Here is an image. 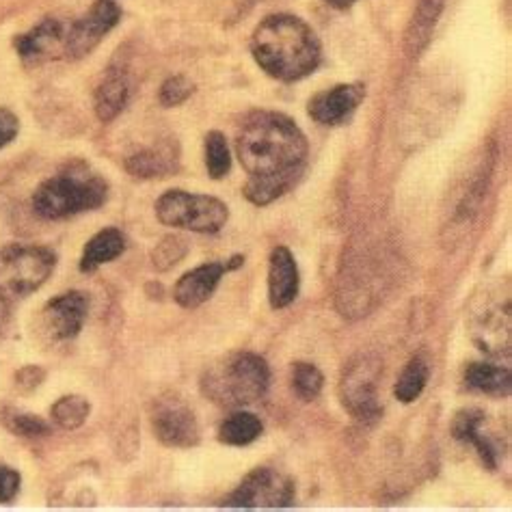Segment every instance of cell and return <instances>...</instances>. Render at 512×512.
Returning a JSON list of instances; mask_svg holds the SVG:
<instances>
[{
	"label": "cell",
	"mask_w": 512,
	"mask_h": 512,
	"mask_svg": "<svg viewBox=\"0 0 512 512\" xmlns=\"http://www.w3.org/2000/svg\"><path fill=\"white\" fill-rule=\"evenodd\" d=\"M236 154L249 173L245 197L255 206H268L301 178L307 139L288 115L260 111L240 126Z\"/></svg>",
	"instance_id": "cell-1"
},
{
	"label": "cell",
	"mask_w": 512,
	"mask_h": 512,
	"mask_svg": "<svg viewBox=\"0 0 512 512\" xmlns=\"http://www.w3.org/2000/svg\"><path fill=\"white\" fill-rule=\"evenodd\" d=\"M251 52L268 76L284 83L309 76L322 59V48L312 26L290 13L268 16L255 26Z\"/></svg>",
	"instance_id": "cell-2"
},
{
	"label": "cell",
	"mask_w": 512,
	"mask_h": 512,
	"mask_svg": "<svg viewBox=\"0 0 512 512\" xmlns=\"http://www.w3.org/2000/svg\"><path fill=\"white\" fill-rule=\"evenodd\" d=\"M106 195H109V186L98 173L83 165H72L52 175L37 188L33 195V210L42 219H67L100 208Z\"/></svg>",
	"instance_id": "cell-3"
},
{
	"label": "cell",
	"mask_w": 512,
	"mask_h": 512,
	"mask_svg": "<svg viewBox=\"0 0 512 512\" xmlns=\"http://www.w3.org/2000/svg\"><path fill=\"white\" fill-rule=\"evenodd\" d=\"M271 385L268 363L253 353H236L210 368L201 389L221 407H247L266 396Z\"/></svg>",
	"instance_id": "cell-4"
},
{
	"label": "cell",
	"mask_w": 512,
	"mask_h": 512,
	"mask_svg": "<svg viewBox=\"0 0 512 512\" xmlns=\"http://www.w3.org/2000/svg\"><path fill=\"white\" fill-rule=\"evenodd\" d=\"M156 217L169 227L191 229L197 234H214L227 223L229 210L217 197L169 191L156 201Z\"/></svg>",
	"instance_id": "cell-5"
},
{
	"label": "cell",
	"mask_w": 512,
	"mask_h": 512,
	"mask_svg": "<svg viewBox=\"0 0 512 512\" xmlns=\"http://www.w3.org/2000/svg\"><path fill=\"white\" fill-rule=\"evenodd\" d=\"M57 266V255L44 247L13 245L0 251V294L29 296L42 288Z\"/></svg>",
	"instance_id": "cell-6"
},
{
	"label": "cell",
	"mask_w": 512,
	"mask_h": 512,
	"mask_svg": "<svg viewBox=\"0 0 512 512\" xmlns=\"http://www.w3.org/2000/svg\"><path fill=\"white\" fill-rule=\"evenodd\" d=\"M381 363L372 357H359L350 363L342 376L340 394L348 413L361 422H370L381 415L379 404Z\"/></svg>",
	"instance_id": "cell-7"
},
{
	"label": "cell",
	"mask_w": 512,
	"mask_h": 512,
	"mask_svg": "<svg viewBox=\"0 0 512 512\" xmlns=\"http://www.w3.org/2000/svg\"><path fill=\"white\" fill-rule=\"evenodd\" d=\"M294 482L271 467H260L240 482L227 497L225 506L232 508H286L294 502Z\"/></svg>",
	"instance_id": "cell-8"
},
{
	"label": "cell",
	"mask_w": 512,
	"mask_h": 512,
	"mask_svg": "<svg viewBox=\"0 0 512 512\" xmlns=\"http://www.w3.org/2000/svg\"><path fill=\"white\" fill-rule=\"evenodd\" d=\"M121 18V9L115 0H98L87 16L74 22L67 31L65 55L70 59H83L102 39L109 35Z\"/></svg>",
	"instance_id": "cell-9"
},
{
	"label": "cell",
	"mask_w": 512,
	"mask_h": 512,
	"mask_svg": "<svg viewBox=\"0 0 512 512\" xmlns=\"http://www.w3.org/2000/svg\"><path fill=\"white\" fill-rule=\"evenodd\" d=\"M152 428L158 441L169 448H193L201 439L195 413L180 398H160L156 402Z\"/></svg>",
	"instance_id": "cell-10"
},
{
	"label": "cell",
	"mask_w": 512,
	"mask_h": 512,
	"mask_svg": "<svg viewBox=\"0 0 512 512\" xmlns=\"http://www.w3.org/2000/svg\"><path fill=\"white\" fill-rule=\"evenodd\" d=\"M89 301L83 292H65L42 309V327L52 340H72L87 320Z\"/></svg>",
	"instance_id": "cell-11"
},
{
	"label": "cell",
	"mask_w": 512,
	"mask_h": 512,
	"mask_svg": "<svg viewBox=\"0 0 512 512\" xmlns=\"http://www.w3.org/2000/svg\"><path fill=\"white\" fill-rule=\"evenodd\" d=\"M366 98L363 85H335L309 100V115L322 126H340L350 119Z\"/></svg>",
	"instance_id": "cell-12"
},
{
	"label": "cell",
	"mask_w": 512,
	"mask_h": 512,
	"mask_svg": "<svg viewBox=\"0 0 512 512\" xmlns=\"http://www.w3.org/2000/svg\"><path fill=\"white\" fill-rule=\"evenodd\" d=\"M67 31L63 22L59 20H44L37 24L29 33H22L16 37V50L26 63H44L50 59H57L61 52H65Z\"/></svg>",
	"instance_id": "cell-13"
},
{
	"label": "cell",
	"mask_w": 512,
	"mask_h": 512,
	"mask_svg": "<svg viewBox=\"0 0 512 512\" xmlns=\"http://www.w3.org/2000/svg\"><path fill=\"white\" fill-rule=\"evenodd\" d=\"M299 266L286 247H277L268 260V301L273 309L288 307L299 294Z\"/></svg>",
	"instance_id": "cell-14"
},
{
	"label": "cell",
	"mask_w": 512,
	"mask_h": 512,
	"mask_svg": "<svg viewBox=\"0 0 512 512\" xmlns=\"http://www.w3.org/2000/svg\"><path fill=\"white\" fill-rule=\"evenodd\" d=\"M227 273L225 264L221 262H210L193 268L191 273L180 277L178 284L173 288V299L184 309H195L204 305L214 290L219 288L223 275Z\"/></svg>",
	"instance_id": "cell-15"
},
{
	"label": "cell",
	"mask_w": 512,
	"mask_h": 512,
	"mask_svg": "<svg viewBox=\"0 0 512 512\" xmlns=\"http://www.w3.org/2000/svg\"><path fill=\"white\" fill-rule=\"evenodd\" d=\"M180 167V152L175 141H160L158 145L150 147V150H143L134 154L126 160V169L134 178L152 180V178H163V175H171Z\"/></svg>",
	"instance_id": "cell-16"
},
{
	"label": "cell",
	"mask_w": 512,
	"mask_h": 512,
	"mask_svg": "<svg viewBox=\"0 0 512 512\" xmlns=\"http://www.w3.org/2000/svg\"><path fill=\"white\" fill-rule=\"evenodd\" d=\"M130 100V78L126 72L111 70L96 91V115L104 124L126 109Z\"/></svg>",
	"instance_id": "cell-17"
},
{
	"label": "cell",
	"mask_w": 512,
	"mask_h": 512,
	"mask_svg": "<svg viewBox=\"0 0 512 512\" xmlns=\"http://www.w3.org/2000/svg\"><path fill=\"white\" fill-rule=\"evenodd\" d=\"M126 251V238L115 227L102 229L96 236H93L83 251V258H80V271L91 273L96 271L98 266L109 264L121 253Z\"/></svg>",
	"instance_id": "cell-18"
},
{
	"label": "cell",
	"mask_w": 512,
	"mask_h": 512,
	"mask_svg": "<svg viewBox=\"0 0 512 512\" xmlns=\"http://www.w3.org/2000/svg\"><path fill=\"white\" fill-rule=\"evenodd\" d=\"M465 383L474 392L487 396H508L510 394V372L495 363H471L465 372Z\"/></svg>",
	"instance_id": "cell-19"
},
{
	"label": "cell",
	"mask_w": 512,
	"mask_h": 512,
	"mask_svg": "<svg viewBox=\"0 0 512 512\" xmlns=\"http://www.w3.org/2000/svg\"><path fill=\"white\" fill-rule=\"evenodd\" d=\"M495 314L482 316L476 325L474 333L482 350L491 355H508L510 350V331H508V312H502L500 307L493 309Z\"/></svg>",
	"instance_id": "cell-20"
},
{
	"label": "cell",
	"mask_w": 512,
	"mask_h": 512,
	"mask_svg": "<svg viewBox=\"0 0 512 512\" xmlns=\"http://www.w3.org/2000/svg\"><path fill=\"white\" fill-rule=\"evenodd\" d=\"M262 422L258 415L247 411H236L227 417L219 428V439L227 446H249L262 435Z\"/></svg>",
	"instance_id": "cell-21"
},
{
	"label": "cell",
	"mask_w": 512,
	"mask_h": 512,
	"mask_svg": "<svg viewBox=\"0 0 512 512\" xmlns=\"http://www.w3.org/2000/svg\"><path fill=\"white\" fill-rule=\"evenodd\" d=\"M428 374H430V368H428L426 359L413 357V359L407 363V368L402 370L400 379H398V383H396V387H394L396 398H398L400 402H404V404L415 402L417 398L422 396V392H424V387H426V383H428Z\"/></svg>",
	"instance_id": "cell-22"
},
{
	"label": "cell",
	"mask_w": 512,
	"mask_h": 512,
	"mask_svg": "<svg viewBox=\"0 0 512 512\" xmlns=\"http://www.w3.org/2000/svg\"><path fill=\"white\" fill-rule=\"evenodd\" d=\"M443 3H446V0H420L413 18V26L409 31V42L413 52L424 48V44L428 42V37L433 33L435 22L443 9Z\"/></svg>",
	"instance_id": "cell-23"
},
{
	"label": "cell",
	"mask_w": 512,
	"mask_h": 512,
	"mask_svg": "<svg viewBox=\"0 0 512 512\" xmlns=\"http://www.w3.org/2000/svg\"><path fill=\"white\" fill-rule=\"evenodd\" d=\"M91 413V404L83 396H63L52 404V420H55L63 430H76L87 422Z\"/></svg>",
	"instance_id": "cell-24"
},
{
	"label": "cell",
	"mask_w": 512,
	"mask_h": 512,
	"mask_svg": "<svg viewBox=\"0 0 512 512\" xmlns=\"http://www.w3.org/2000/svg\"><path fill=\"white\" fill-rule=\"evenodd\" d=\"M322 385H325V376H322V372L314 366V363H307V361L294 363L292 387L301 400L309 402L318 398L322 392Z\"/></svg>",
	"instance_id": "cell-25"
},
{
	"label": "cell",
	"mask_w": 512,
	"mask_h": 512,
	"mask_svg": "<svg viewBox=\"0 0 512 512\" xmlns=\"http://www.w3.org/2000/svg\"><path fill=\"white\" fill-rule=\"evenodd\" d=\"M206 167L210 178L221 180L223 175L232 169V156H229V145L221 132L212 130L206 137Z\"/></svg>",
	"instance_id": "cell-26"
},
{
	"label": "cell",
	"mask_w": 512,
	"mask_h": 512,
	"mask_svg": "<svg viewBox=\"0 0 512 512\" xmlns=\"http://www.w3.org/2000/svg\"><path fill=\"white\" fill-rule=\"evenodd\" d=\"M3 424L11 430L13 435H20V437H44L50 433V426L42 420V417L11 411V409L3 413Z\"/></svg>",
	"instance_id": "cell-27"
},
{
	"label": "cell",
	"mask_w": 512,
	"mask_h": 512,
	"mask_svg": "<svg viewBox=\"0 0 512 512\" xmlns=\"http://www.w3.org/2000/svg\"><path fill=\"white\" fill-rule=\"evenodd\" d=\"M193 93H195L193 80H188L186 76H171L165 80L163 87H160V104L171 109V106L184 104L193 96Z\"/></svg>",
	"instance_id": "cell-28"
},
{
	"label": "cell",
	"mask_w": 512,
	"mask_h": 512,
	"mask_svg": "<svg viewBox=\"0 0 512 512\" xmlns=\"http://www.w3.org/2000/svg\"><path fill=\"white\" fill-rule=\"evenodd\" d=\"M184 255H186V242L178 236H169L152 251V260L158 271H169V268L178 264Z\"/></svg>",
	"instance_id": "cell-29"
},
{
	"label": "cell",
	"mask_w": 512,
	"mask_h": 512,
	"mask_svg": "<svg viewBox=\"0 0 512 512\" xmlns=\"http://www.w3.org/2000/svg\"><path fill=\"white\" fill-rule=\"evenodd\" d=\"M484 422V413L480 409H463L454 417L452 422V435L458 441L469 443V439L480 433V426Z\"/></svg>",
	"instance_id": "cell-30"
},
{
	"label": "cell",
	"mask_w": 512,
	"mask_h": 512,
	"mask_svg": "<svg viewBox=\"0 0 512 512\" xmlns=\"http://www.w3.org/2000/svg\"><path fill=\"white\" fill-rule=\"evenodd\" d=\"M20 491V474L16 469L0 465V504L13 502Z\"/></svg>",
	"instance_id": "cell-31"
},
{
	"label": "cell",
	"mask_w": 512,
	"mask_h": 512,
	"mask_svg": "<svg viewBox=\"0 0 512 512\" xmlns=\"http://www.w3.org/2000/svg\"><path fill=\"white\" fill-rule=\"evenodd\" d=\"M20 130V121L7 109H0V147H5L16 139V134Z\"/></svg>",
	"instance_id": "cell-32"
},
{
	"label": "cell",
	"mask_w": 512,
	"mask_h": 512,
	"mask_svg": "<svg viewBox=\"0 0 512 512\" xmlns=\"http://www.w3.org/2000/svg\"><path fill=\"white\" fill-rule=\"evenodd\" d=\"M44 376H46V372H44L42 368L29 366V368H22V370L18 372L16 381H18V387H22L24 392H31V389H35L37 385H42Z\"/></svg>",
	"instance_id": "cell-33"
},
{
	"label": "cell",
	"mask_w": 512,
	"mask_h": 512,
	"mask_svg": "<svg viewBox=\"0 0 512 512\" xmlns=\"http://www.w3.org/2000/svg\"><path fill=\"white\" fill-rule=\"evenodd\" d=\"M7 318H9V305H7V296L0 294V329L7 325Z\"/></svg>",
	"instance_id": "cell-34"
},
{
	"label": "cell",
	"mask_w": 512,
	"mask_h": 512,
	"mask_svg": "<svg viewBox=\"0 0 512 512\" xmlns=\"http://www.w3.org/2000/svg\"><path fill=\"white\" fill-rule=\"evenodd\" d=\"M325 3L335 9H348V7H353L357 0H325Z\"/></svg>",
	"instance_id": "cell-35"
}]
</instances>
